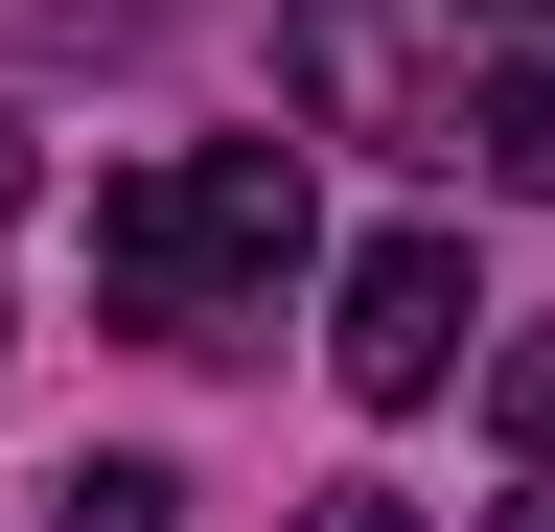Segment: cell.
<instances>
[{
	"mask_svg": "<svg viewBox=\"0 0 555 532\" xmlns=\"http://www.w3.org/2000/svg\"><path fill=\"white\" fill-rule=\"evenodd\" d=\"M47 532H163V463H69V486H47Z\"/></svg>",
	"mask_w": 555,
	"mask_h": 532,
	"instance_id": "cell-4",
	"label": "cell"
},
{
	"mask_svg": "<svg viewBox=\"0 0 555 532\" xmlns=\"http://www.w3.org/2000/svg\"><path fill=\"white\" fill-rule=\"evenodd\" d=\"M0 232H24V116H0Z\"/></svg>",
	"mask_w": 555,
	"mask_h": 532,
	"instance_id": "cell-7",
	"label": "cell"
},
{
	"mask_svg": "<svg viewBox=\"0 0 555 532\" xmlns=\"http://www.w3.org/2000/svg\"><path fill=\"white\" fill-rule=\"evenodd\" d=\"M486 532H555V509H486Z\"/></svg>",
	"mask_w": 555,
	"mask_h": 532,
	"instance_id": "cell-8",
	"label": "cell"
},
{
	"mask_svg": "<svg viewBox=\"0 0 555 532\" xmlns=\"http://www.w3.org/2000/svg\"><path fill=\"white\" fill-rule=\"evenodd\" d=\"M278 70H301L324 140H393V163H463V185L555 209V0H301Z\"/></svg>",
	"mask_w": 555,
	"mask_h": 532,
	"instance_id": "cell-1",
	"label": "cell"
},
{
	"mask_svg": "<svg viewBox=\"0 0 555 532\" xmlns=\"http://www.w3.org/2000/svg\"><path fill=\"white\" fill-rule=\"evenodd\" d=\"M324 301H347L324 348H347V393H371V417H416V393L463 371V324H486V301H463V232H371Z\"/></svg>",
	"mask_w": 555,
	"mask_h": 532,
	"instance_id": "cell-3",
	"label": "cell"
},
{
	"mask_svg": "<svg viewBox=\"0 0 555 532\" xmlns=\"http://www.w3.org/2000/svg\"><path fill=\"white\" fill-rule=\"evenodd\" d=\"M486 417H509V463H532V486H555V324H532V348H509V371H486Z\"/></svg>",
	"mask_w": 555,
	"mask_h": 532,
	"instance_id": "cell-5",
	"label": "cell"
},
{
	"mask_svg": "<svg viewBox=\"0 0 555 532\" xmlns=\"http://www.w3.org/2000/svg\"><path fill=\"white\" fill-rule=\"evenodd\" d=\"M301 140H163V163H116L93 185V301L139 324V348H255L278 301H301Z\"/></svg>",
	"mask_w": 555,
	"mask_h": 532,
	"instance_id": "cell-2",
	"label": "cell"
},
{
	"mask_svg": "<svg viewBox=\"0 0 555 532\" xmlns=\"http://www.w3.org/2000/svg\"><path fill=\"white\" fill-rule=\"evenodd\" d=\"M301 532H416V509H393V486H324V509H301Z\"/></svg>",
	"mask_w": 555,
	"mask_h": 532,
	"instance_id": "cell-6",
	"label": "cell"
}]
</instances>
